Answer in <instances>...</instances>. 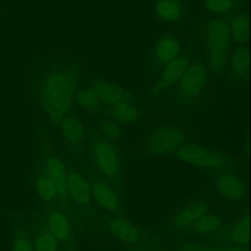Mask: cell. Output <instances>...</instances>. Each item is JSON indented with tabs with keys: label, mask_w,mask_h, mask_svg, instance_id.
Instances as JSON below:
<instances>
[{
	"label": "cell",
	"mask_w": 251,
	"mask_h": 251,
	"mask_svg": "<svg viewBox=\"0 0 251 251\" xmlns=\"http://www.w3.org/2000/svg\"><path fill=\"white\" fill-rule=\"evenodd\" d=\"M75 99L76 100L77 104L86 111L95 112L98 111L102 106V103L100 102L92 86H83L77 89Z\"/></svg>",
	"instance_id": "24"
},
{
	"label": "cell",
	"mask_w": 251,
	"mask_h": 251,
	"mask_svg": "<svg viewBox=\"0 0 251 251\" xmlns=\"http://www.w3.org/2000/svg\"><path fill=\"white\" fill-rule=\"evenodd\" d=\"M184 143L183 132L175 126H165L152 131L147 141V151L154 156L176 154Z\"/></svg>",
	"instance_id": "6"
},
{
	"label": "cell",
	"mask_w": 251,
	"mask_h": 251,
	"mask_svg": "<svg viewBox=\"0 0 251 251\" xmlns=\"http://www.w3.org/2000/svg\"><path fill=\"white\" fill-rule=\"evenodd\" d=\"M12 251H34L32 241L28 236L19 234L14 240Z\"/></svg>",
	"instance_id": "30"
},
{
	"label": "cell",
	"mask_w": 251,
	"mask_h": 251,
	"mask_svg": "<svg viewBox=\"0 0 251 251\" xmlns=\"http://www.w3.org/2000/svg\"><path fill=\"white\" fill-rule=\"evenodd\" d=\"M188 65V58L183 55H179L177 58L164 65V68L154 88L155 92L164 91L177 82Z\"/></svg>",
	"instance_id": "10"
},
{
	"label": "cell",
	"mask_w": 251,
	"mask_h": 251,
	"mask_svg": "<svg viewBox=\"0 0 251 251\" xmlns=\"http://www.w3.org/2000/svg\"><path fill=\"white\" fill-rule=\"evenodd\" d=\"M108 114L112 120L117 122L119 125H130L140 117V111L131 100L122 101L108 108Z\"/></svg>",
	"instance_id": "19"
},
{
	"label": "cell",
	"mask_w": 251,
	"mask_h": 251,
	"mask_svg": "<svg viewBox=\"0 0 251 251\" xmlns=\"http://www.w3.org/2000/svg\"><path fill=\"white\" fill-rule=\"evenodd\" d=\"M89 153L96 169L108 179L117 180L122 172V163L119 152L114 144L99 135L91 137Z\"/></svg>",
	"instance_id": "4"
},
{
	"label": "cell",
	"mask_w": 251,
	"mask_h": 251,
	"mask_svg": "<svg viewBox=\"0 0 251 251\" xmlns=\"http://www.w3.org/2000/svg\"><path fill=\"white\" fill-rule=\"evenodd\" d=\"M176 156L188 165L217 173L226 171L230 167V160L226 155L195 143H183L176 152Z\"/></svg>",
	"instance_id": "3"
},
{
	"label": "cell",
	"mask_w": 251,
	"mask_h": 251,
	"mask_svg": "<svg viewBox=\"0 0 251 251\" xmlns=\"http://www.w3.org/2000/svg\"><path fill=\"white\" fill-rule=\"evenodd\" d=\"M248 217H242L236 222L222 227L214 234L216 235V240L224 245L245 246L248 240Z\"/></svg>",
	"instance_id": "9"
},
{
	"label": "cell",
	"mask_w": 251,
	"mask_h": 251,
	"mask_svg": "<svg viewBox=\"0 0 251 251\" xmlns=\"http://www.w3.org/2000/svg\"><path fill=\"white\" fill-rule=\"evenodd\" d=\"M209 78L208 68L202 62L189 64L177 81L176 92L180 100H195L203 93Z\"/></svg>",
	"instance_id": "5"
},
{
	"label": "cell",
	"mask_w": 251,
	"mask_h": 251,
	"mask_svg": "<svg viewBox=\"0 0 251 251\" xmlns=\"http://www.w3.org/2000/svg\"><path fill=\"white\" fill-rule=\"evenodd\" d=\"M62 135L68 146L73 150L79 149L85 139V127L75 116L69 114L60 124Z\"/></svg>",
	"instance_id": "14"
},
{
	"label": "cell",
	"mask_w": 251,
	"mask_h": 251,
	"mask_svg": "<svg viewBox=\"0 0 251 251\" xmlns=\"http://www.w3.org/2000/svg\"><path fill=\"white\" fill-rule=\"evenodd\" d=\"M238 0H205L204 9L214 15H225L237 9Z\"/></svg>",
	"instance_id": "27"
},
{
	"label": "cell",
	"mask_w": 251,
	"mask_h": 251,
	"mask_svg": "<svg viewBox=\"0 0 251 251\" xmlns=\"http://www.w3.org/2000/svg\"><path fill=\"white\" fill-rule=\"evenodd\" d=\"M227 65L235 80H243L249 69V51L245 45H237L230 50Z\"/></svg>",
	"instance_id": "18"
},
{
	"label": "cell",
	"mask_w": 251,
	"mask_h": 251,
	"mask_svg": "<svg viewBox=\"0 0 251 251\" xmlns=\"http://www.w3.org/2000/svg\"><path fill=\"white\" fill-rule=\"evenodd\" d=\"M48 230L58 239L65 241L71 233V226L67 217L60 211H52L47 218Z\"/></svg>",
	"instance_id": "23"
},
{
	"label": "cell",
	"mask_w": 251,
	"mask_h": 251,
	"mask_svg": "<svg viewBox=\"0 0 251 251\" xmlns=\"http://www.w3.org/2000/svg\"><path fill=\"white\" fill-rule=\"evenodd\" d=\"M92 199L102 209L110 213H118L121 210V202L113 188L104 181H95L91 184Z\"/></svg>",
	"instance_id": "16"
},
{
	"label": "cell",
	"mask_w": 251,
	"mask_h": 251,
	"mask_svg": "<svg viewBox=\"0 0 251 251\" xmlns=\"http://www.w3.org/2000/svg\"><path fill=\"white\" fill-rule=\"evenodd\" d=\"M67 192L78 205H88L92 201V188L89 181L77 171H68Z\"/></svg>",
	"instance_id": "11"
},
{
	"label": "cell",
	"mask_w": 251,
	"mask_h": 251,
	"mask_svg": "<svg viewBox=\"0 0 251 251\" xmlns=\"http://www.w3.org/2000/svg\"><path fill=\"white\" fill-rule=\"evenodd\" d=\"M35 190L38 197L45 202L53 201L58 196L55 184L45 174L39 175L36 177Z\"/></svg>",
	"instance_id": "25"
},
{
	"label": "cell",
	"mask_w": 251,
	"mask_h": 251,
	"mask_svg": "<svg viewBox=\"0 0 251 251\" xmlns=\"http://www.w3.org/2000/svg\"><path fill=\"white\" fill-rule=\"evenodd\" d=\"M43 167L44 174L55 184L58 196L65 195L67 193L68 169L64 162L55 155H49L45 157Z\"/></svg>",
	"instance_id": "13"
},
{
	"label": "cell",
	"mask_w": 251,
	"mask_h": 251,
	"mask_svg": "<svg viewBox=\"0 0 251 251\" xmlns=\"http://www.w3.org/2000/svg\"><path fill=\"white\" fill-rule=\"evenodd\" d=\"M227 23L232 41H234L237 45H245L248 40L249 33L247 14L244 12L235 13L230 17Z\"/></svg>",
	"instance_id": "21"
},
{
	"label": "cell",
	"mask_w": 251,
	"mask_h": 251,
	"mask_svg": "<svg viewBox=\"0 0 251 251\" xmlns=\"http://www.w3.org/2000/svg\"><path fill=\"white\" fill-rule=\"evenodd\" d=\"M108 230L120 241L126 244H136L141 240L140 229L126 217L116 214L110 216L106 221Z\"/></svg>",
	"instance_id": "8"
},
{
	"label": "cell",
	"mask_w": 251,
	"mask_h": 251,
	"mask_svg": "<svg viewBox=\"0 0 251 251\" xmlns=\"http://www.w3.org/2000/svg\"><path fill=\"white\" fill-rule=\"evenodd\" d=\"M231 36L226 20L211 19L206 25L207 68L214 75H221L226 68L231 50Z\"/></svg>",
	"instance_id": "2"
},
{
	"label": "cell",
	"mask_w": 251,
	"mask_h": 251,
	"mask_svg": "<svg viewBox=\"0 0 251 251\" xmlns=\"http://www.w3.org/2000/svg\"><path fill=\"white\" fill-rule=\"evenodd\" d=\"M209 212V206L205 201L195 200L185 204L174 217L173 224L177 229L189 227L195 221Z\"/></svg>",
	"instance_id": "15"
},
{
	"label": "cell",
	"mask_w": 251,
	"mask_h": 251,
	"mask_svg": "<svg viewBox=\"0 0 251 251\" xmlns=\"http://www.w3.org/2000/svg\"><path fill=\"white\" fill-rule=\"evenodd\" d=\"M100 102L108 106H112L122 101L132 100L131 93L124 87L106 80H97L92 85Z\"/></svg>",
	"instance_id": "12"
},
{
	"label": "cell",
	"mask_w": 251,
	"mask_h": 251,
	"mask_svg": "<svg viewBox=\"0 0 251 251\" xmlns=\"http://www.w3.org/2000/svg\"><path fill=\"white\" fill-rule=\"evenodd\" d=\"M154 10L161 21L175 23L181 18L184 12V3L182 0H156Z\"/></svg>",
	"instance_id": "20"
},
{
	"label": "cell",
	"mask_w": 251,
	"mask_h": 251,
	"mask_svg": "<svg viewBox=\"0 0 251 251\" xmlns=\"http://www.w3.org/2000/svg\"><path fill=\"white\" fill-rule=\"evenodd\" d=\"M99 132L102 137L109 141H116L122 136L121 126L111 118L103 119L99 123Z\"/></svg>",
	"instance_id": "29"
},
{
	"label": "cell",
	"mask_w": 251,
	"mask_h": 251,
	"mask_svg": "<svg viewBox=\"0 0 251 251\" xmlns=\"http://www.w3.org/2000/svg\"><path fill=\"white\" fill-rule=\"evenodd\" d=\"M77 90V75L69 68L49 73L39 86V102L49 120L57 126L70 114Z\"/></svg>",
	"instance_id": "1"
},
{
	"label": "cell",
	"mask_w": 251,
	"mask_h": 251,
	"mask_svg": "<svg viewBox=\"0 0 251 251\" xmlns=\"http://www.w3.org/2000/svg\"><path fill=\"white\" fill-rule=\"evenodd\" d=\"M34 251H58L59 241L48 230L42 229L36 233L32 241Z\"/></svg>",
	"instance_id": "26"
},
{
	"label": "cell",
	"mask_w": 251,
	"mask_h": 251,
	"mask_svg": "<svg viewBox=\"0 0 251 251\" xmlns=\"http://www.w3.org/2000/svg\"><path fill=\"white\" fill-rule=\"evenodd\" d=\"M181 44L178 39L172 35L160 38L154 47V58L158 63L166 65L180 55Z\"/></svg>",
	"instance_id": "17"
},
{
	"label": "cell",
	"mask_w": 251,
	"mask_h": 251,
	"mask_svg": "<svg viewBox=\"0 0 251 251\" xmlns=\"http://www.w3.org/2000/svg\"><path fill=\"white\" fill-rule=\"evenodd\" d=\"M183 251H247L244 246H232L224 244H199L186 242L181 246Z\"/></svg>",
	"instance_id": "28"
},
{
	"label": "cell",
	"mask_w": 251,
	"mask_h": 251,
	"mask_svg": "<svg viewBox=\"0 0 251 251\" xmlns=\"http://www.w3.org/2000/svg\"><path fill=\"white\" fill-rule=\"evenodd\" d=\"M137 251H162V250H157V249H140V250H137Z\"/></svg>",
	"instance_id": "31"
},
{
	"label": "cell",
	"mask_w": 251,
	"mask_h": 251,
	"mask_svg": "<svg viewBox=\"0 0 251 251\" xmlns=\"http://www.w3.org/2000/svg\"><path fill=\"white\" fill-rule=\"evenodd\" d=\"M223 227V219L216 215L207 213L197 221H195L190 226L189 230L191 233L198 236L211 235L217 232Z\"/></svg>",
	"instance_id": "22"
},
{
	"label": "cell",
	"mask_w": 251,
	"mask_h": 251,
	"mask_svg": "<svg viewBox=\"0 0 251 251\" xmlns=\"http://www.w3.org/2000/svg\"><path fill=\"white\" fill-rule=\"evenodd\" d=\"M218 192L226 200L238 202L245 196V185L242 179L229 171L218 172L215 176Z\"/></svg>",
	"instance_id": "7"
}]
</instances>
